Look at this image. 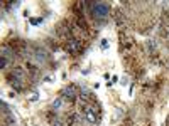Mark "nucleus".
I'll list each match as a JSON object with an SVG mask.
<instances>
[{"label": "nucleus", "instance_id": "nucleus-9", "mask_svg": "<svg viewBox=\"0 0 169 126\" xmlns=\"http://www.w3.org/2000/svg\"><path fill=\"white\" fill-rule=\"evenodd\" d=\"M27 69H29V74H31V76H34V77H36V76H37V72H39V71H37V67H36V66H32L31 62H27Z\"/></svg>", "mask_w": 169, "mask_h": 126}, {"label": "nucleus", "instance_id": "nucleus-11", "mask_svg": "<svg viewBox=\"0 0 169 126\" xmlns=\"http://www.w3.org/2000/svg\"><path fill=\"white\" fill-rule=\"evenodd\" d=\"M61 104H63V99H61V97H58V99L52 101V108H54V109L61 108Z\"/></svg>", "mask_w": 169, "mask_h": 126}, {"label": "nucleus", "instance_id": "nucleus-3", "mask_svg": "<svg viewBox=\"0 0 169 126\" xmlns=\"http://www.w3.org/2000/svg\"><path fill=\"white\" fill-rule=\"evenodd\" d=\"M5 81H7V83L12 86V89L17 91V93H22V91H24V87H22V81L17 79V77H15V76L12 74V72H9V74L5 76Z\"/></svg>", "mask_w": 169, "mask_h": 126}, {"label": "nucleus", "instance_id": "nucleus-8", "mask_svg": "<svg viewBox=\"0 0 169 126\" xmlns=\"http://www.w3.org/2000/svg\"><path fill=\"white\" fill-rule=\"evenodd\" d=\"M12 74H14L17 79L22 81V77H24V69H22V67H15L14 71H12Z\"/></svg>", "mask_w": 169, "mask_h": 126}, {"label": "nucleus", "instance_id": "nucleus-15", "mask_svg": "<svg viewBox=\"0 0 169 126\" xmlns=\"http://www.w3.org/2000/svg\"><path fill=\"white\" fill-rule=\"evenodd\" d=\"M7 64H9V61H7L5 57H2V59H0V67H2V69H5V67H7Z\"/></svg>", "mask_w": 169, "mask_h": 126}, {"label": "nucleus", "instance_id": "nucleus-18", "mask_svg": "<svg viewBox=\"0 0 169 126\" xmlns=\"http://www.w3.org/2000/svg\"><path fill=\"white\" fill-rule=\"evenodd\" d=\"M102 44H103V47H108V40H107V39H103Z\"/></svg>", "mask_w": 169, "mask_h": 126}, {"label": "nucleus", "instance_id": "nucleus-2", "mask_svg": "<svg viewBox=\"0 0 169 126\" xmlns=\"http://www.w3.org/2000/svg\"><path fill=\"white\" fill-rule=\"evenodd\" d=\"M61 96L64 97L66 101H70V103H74V101L78 99V89L74 84H70V86L63 87L61 89Z\"/></svg>", "mask_w": 169, "mask_h": 126}, {"label": "nucleus", "instance_id": "nucleus-4", "mask_svg": "<svg viewBox=\"0 0 169 126\" xmlns=\"http://www.w3.org/2000/svg\"><path fill=\"white\" fill-rule=\"evenodd\" d=\"M66 49H68V52H70V54H81L83 47H81V42H80V40L71 37V39L68 40V44H66Z\"/></svg>", "mask_w": 169, "mask_h": 126}, {"label": "nucleus", "instance_id": "nucleus-1", "mask_svg": "<svg viewBox=\"0 0 169 126\" xmlns=\"http://www.w3.org/2000/svg\"><path fill=\"white\" fill-rule=\"evenodd\" d=\"M84 7L88 10L90 17L95 20H105L110 14V5L107 2H84Z\"/></svg>", "mask_w": 169, "mask_h": 126}, {"label": "nucleus", "instance_id": "nucleus-14", "mask_svg": "<svg viewBox=\"0 0 169 126\" xmlns=\"http://www.w3.org/2000/svg\"><path fill=\"white\" fill-rule=\"evenodd\" d=\"M2 111H4V114L7 116V114H10V109L7 108V104H5L4 101H2Z\"/></svg>", "mask_w": 169, "mask_h": 126}, {"label": "nucleus", "instance_id": "nucleus-7", "mask_svg": "<svg viewBox=\"0 0 169 126\" xmlns=\"http://www.w3.org/2000/svg\"><path fill=\"white\" fill-rule=\"evenodd\" d=\"M115 15H117V19H115V20H117V24H118V25H120V27H122V25L125 24V15L122 14L120 10H115Z\"/></svg>", "mask_w": 169, "mask_h": 126}, {"label": "nucleus", "instance_id": "nucleus-13", "mask_svg": "<svg viewBox=\"0 0 169 126\" xmlns=\"http://www.w3.org/2000/svg\"><path fill=\"white\" fill-rule=\"evenodd\" d=\"M4 5L7 9H12V7H15V5H20V2H4Z\"/></svg>", "mask_w": 169, "mask_h": 126}, {"label": "nucleus", "instance_id": "nucleus-5", "mask_svg": "<svg viewBox=\"0 0 169 126\" xmlns=\"http://www.w3.org/2000/svg\"><path fill=\"white\" fill-rule=\"evenodd\" d=\"M34 59H36L37 62H46L49 59V52L44 47H36V49H34Z\"/></svg>", "mask_w": 169, "mask_h": 126}, {"label": "nucleus", "instance_id": "nucleus-12", "mask_svg": "<svg viewBox=\"0 0 169 126\" xmlns=\"http://www.w3.org/2000/svg\"><path fill=\"white\" fill-rule=\"evenodd\" d=\"M51 126H64V124H63V121L59 119V116H58V118H54L51 121Z\"/></svg>", "mask_w": 169, "mask_h": 126}, {"label": "nucleus", "instance_id": "nucleus-6", "mask_svg": "<svg viewBox=\"0 0 169 126\" xmlns=\"http://www.w3.org/2000/svg\"><path fill=\"white\" fill-rule=\"evenodd\" d=\"M2 57H5L7 61H14V57H15L14 49H12L10 46H4L2 47Z\"/></svg>", "mask_w": 169, "mask_h": 126}, {"label": "nucleus", "instance_id": "nucleus-10", "mask_svg": "<svg viewBox=\"0 0 169 126\" xmlns=\"http://www.w3.org/2000/svg\"><path fill=\"white\" fill-rule=\"evenodd\" d=\"M46 118H48V121L51 123L54 118H58V114H56V111H48V113H46Z\"/></svg>", "mask_w": 169, "mask_h": 126}, {"label": "nucleus", "instance_id": "nucleus-19", "mask_svg": "<svg viewBox=\"0 0 169 126\" xmlns=\"http://www.w3.org/2000/svg\"><path fill=\"white\" fill-rule=\"evenodd\" d=\"M167 69H169V59H167Z\"/></svg>", "mask_w": 169, "mask_h": 126}, {"label": "nucleus", "instance_id": "nucleus-17", "mask_svg": "<svg viewBox=\"0 0 169 126\" xmlns=\"http://www.w3.org/2000/svg\"><path fill=\"white\" fill-rule=\"evenodd\" d=\"M37 97H39V94H37V93H34L32 96H31V101H37Z\"/></svg>", "mask_w": 169, "mask_h": 126}, {"label": "nucleus", "instance_id": "nucleus-16", "mask_svg": "<svg viewBox=\"0 0 169 126\" xmlns=\"http://www.w3.org/2000/svg\"><path fill=\"white\" fill-rule=\"evenodd\" d=\"M31 24H32V25H39L41 24V19H31Z\"/></svg>", "mask_w": 169, "mask_h": 126}]
</instances>
